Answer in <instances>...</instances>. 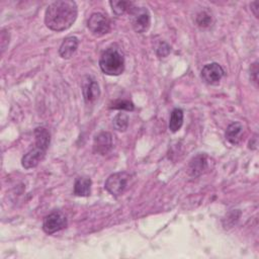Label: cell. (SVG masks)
Here are the masks:
<instances>
[{
    "instance_id": "1",
    "label": "cell",
    "mask_w": 259,
    "mask_h": 259,
    "mask_svg": "<svg viewBox=\"0 0 259 259\" xmlns=\"http://www.w3.org/2000/svg\"><path fill=\"white\" fill-rule=\"evenodd\" d=\"M77 14V5L72 0H58L47 8L45 23L54 32H63L72 27Z\"/></svg>"
},
{
    "instance_id": "2",
    "label": "cell",
    "mask_w": 259,
    "mask_h": 259,
    "mask_svg": "<svg viewBox=\"0 0 259 259\" xmlns=\"http://www.w3.org/2000/svg\"><path fill=\"white\" fill-rule=\"evenodd\" d=\"M102 71L109 76H119L125 70V58L120 48L111 46L107 48L100 59Z\"/></svg>"
},
{
    "instance_id": "3",
    "label": "cell",
    "mask_w": 259,
    "mask_h": 259,
    "mask_svg": "<svg viewBox=\"0 0 259 259\" xmlns=\"http://www.w3.org/2000/svg\"><path fill=\"white\" fill-rule=\"evenodd\" d=\"M129 174L125 171L123 172H116L108 176L104 183V188L105 190L114 198H117L122 196L126 188L128 186L129 182Z\"/></svg>"
},
{
    "instance_id": "4",
    "label": "cell",
    "mask_w": 259,
    "mask_h": 259,
    "mask_svg": "<svg viewBox=\"0 0 259 259\" xmlns=\"http://www.w3.org/2000/svg\"><path fill=\"white\" fill-rule=\"evenodd\" d=\"M131 22L134 31L138 34L147 32L151 25V15L145 7H134L130 11Z\"/></svg>"
},
{
    "instance_id": "5",
    "label": "cell",
    "mask_w": 259,
    "mask_h": 259,
    "mask_svg": "<svg viewBox=\"0 0 259 259\" xmlns=\"http://www.w3.org/2000/svg\"><path fill=\"white\" fill-rule=\"evenodd\" d=\"M89 32L96 37H103L109 33L110 21L106 15L102 12L92 13L87 21Z\"/></svg>"
},
{
    "instance_id": "6",
    "label": "cell",
    "mask_w": 259,
    "mask_h": 259,
    "mask_svg": "<svg viewBox=\"0 0 259 259\" xmlns=\"http://www.w3.org/2000/svg\"><path fill=\"white\" fill-rule=\"evenodd\" d=\"M67 227V218L61 211H55L47 216L43 222V230L45 233L52 235Z\"/></svg>"
},
{
    "instance_id": "7",
    "label": "cell",
    "mask_w": 259,
    "mask_h": 259,
    "mask_svg": "<svg viewBox=\"0 0 259 259\" xmlns=\"http://www.w3.org/2000/svg\"><path fill=\"white\" fill-rule=\"evenodd\" d=\"M82 94L87 105L96 103L101 97V89L98 81L92 76H85L82 80Z\"/></svg>"
},
{
    "instance_id": "8",
    "label": "cell",
    "mask_w": 259,
    "mask_h": 259,
    "mask_svg": "<svg viewBox=\"0 0 259 259\" xmlns=\"http://www.w3.org/2000/svg\"><path fill=\"white\" fill-rule=\"evenodd\" d=\"M224 75V69L218 63L207 64L202 70V79L209 85H217Z\"/></svg>"
},
{
    "instance_id": "9",
    "label": "cell",
    "mask_w": 259,
    "mask_h": 259,
    "mask_svg": "<svg viewBox=\"0 0 259 259\" xmlns=\"http://www.w3.org/2000/svg\"><path fill=\"white\" fill-rule=\"evenodd\" d=\"M112 148V137L108 132H102L93 141V151L100 155H106Z\"/></svg>"
},
{
    "instance_id": "10",
    "label": "cell",
    "mask_w": 259,
    "mask_h": 259,
    "mask_svg": "<svg viewBox=\"0 0 259 259\" xmlns=\"http://www.w3.org/2000/svg\"><path fill=\"white\" fill-rule=\"evenodd\" d=\"M47 150L35 145V148L28 152L21 159L22 166L26 169L35 168L39 165V163L45 158Z\"/></svg>"
},
{
    "instance_id": "11",
    "label": "cell",
    "mask_w": 259,
    "mask_h": 259,
    "mask_svg": "<svg viewBox=\"0 0 259 259\" xmlns=\"http://www.w3.org/2000/svg\"><path fill=\"white\" fill-rule=\"evenodd\" d=\"M79 41L76 37H68L66 38L62 45L60 46L59 54L63 59H70L73 57V55L76 53L78 49Z\"/></svg>"
},
{
    "instance_id": "12",
    "label": "cell",
    "mask_w": 259,
    "mask_h": 259,
    "mask_svg": "<svg viewBox=\"0 0 259 259\" xmlns=\"http://www.w3.org/2000/svg\"><path fill=\"white\" fill-rule=\"evenodd\" d=\"M91 179L88 177H77L74 183V195L77 197H88L91 193Z\"/></svg>"
},
{
    "instance_id": "13",
    "label": "cell",
    "mask_w": 259,
    "mask_h": 259,
    "mask_svg": "<svg viewBox=\"0 0 259 259\" xmlns=\"http://www.w3.org/2000/svg\"><path fill=\"white\" fill-rule=\"evenodd\" d=\"M243 132V127L240 123L231 124L226 131V139L233 145H236L240 142Z\"/></svg>"
},
{
    "instance_id": "14",
    "label": "cell",
    "mask_w": 259,
    "mask_h": 259,
    "mask_svg": "<svg viewBox=\"0 0 259 259\" xmlns=\"http://www.w3.org/2000/svg\"><path fill=\"white\" fill-rule=\"evenodd\" d=\"M35 138H36V144L37 146L45 149V150H48L49 145H50V133L48 132V130L45 129V128H37L35 130Z\"/></svg>"
},
{
    "instance_id": "15",
    "label": "cell",
    "mask_w": 259,
    "mask_h": 259,
    "mask_svg": "<svg viewBox=\"0 0 259 259\" xmlns=\"http://www.w3.org/2000/svg\"><path fill=\"white\" fill-rule=\"evenodd\" d=\"M183 125V111L180 108H175L172 110L170 120H169V130L172 133L178 132Z\"/></svg>"
},
{
    "instance_id": "16",
    "label": "cell",
    "mask_w": 259,
    "mask_h": 259,
    "mask_svg": "<svg viewBox=\"0 0 259 259\" xmlns=\"http://www.w3.org/2000/svg\"><path fill=\"white\" fill-rule=\"evenodd\" d=\"M109 4L111 6L113 13L117 16L123 15L126 12L130 13L132 8L135 7L134 3L131 1H115V0H113V1L109 2Z\"/></svg>"
},
{
    "instance_id": "17",
    "label": "cell",
    "mask_w": 259,
    "mask_h": 259,
    "mask_svg": "<svg viewBox=\"0 0 259 259\" xmlns=\"http://www.w3.org/2000/svg\"><path fill=\"white\" fill-rule=\"evenodd\" d=\"M207 168V160L206 157L203 155L196 157L192 163H191V172L193 173L194 176H199L200 174H202V172L204 171V169Z\"/></svg>"
},
{
    "instance_id": "18",
    "label": "cell",
    "mask_w": 259,
    "mask_h": 259,
    "mask_svg": "<svg viewBox=\"0 0 259 259\" xmlns=\"http://www.w3.org/2000/svg\"><path fill=\"white\" fill-rule=\"evenodd\" d=\"M112 125H113V128L116 131L125 132L128 129V127H129V116L126 113H124V112L117 113L114 116Z\"/></svg>"
},
{
    "instance_id": "19",
    "label": "cell",
    "mask_w": 259,
    "mask_h": 259,
    "mask_svg": "<svg viewBox=\"0 0 259 259\" xmlns=\"http://www.w3.org/2000/svg\"><path fill=\"white\" fill-rule=\"evenodd\" d=\"M109 108H113V109H122V110H128V111H132L135 108V105L132 102L130 101H125V100H119V101H115L113 102Z\"/></svg>"
},
{
    "instance_id": "20",
    "label": "cell",
    "mask_w": 259,
    "mask_h": 259,
    "mask_svg": "<svg viewBox=\"0 0 259 259\" xmlns=\"http://www.w3.org/2000/svg\"><path fill=\"white\" fill-rule=\"evenodd\" d=\"M170 51H171L170 46L165 42H162L158 46V48L156 50V54L159 58H165L169 55Z\"/></svg>"
},
{
    "instance_id": "21",
    "label": "cell",
    "mask_w": 259,
    "mask_h": 259,
    "mask_svg": "<svg viewBox=\"0 0 259 259\" xmlns=\"http://www.w3.org/2000/svg\"><path fill=\"white\" fill-rule=\"evenodd\" d=\"M197 21H198V25L202 28H206V27H208L210 25L211 22V17L208 13L207 12H202L199 14L198 18H197Z\"/></svg>"
},
{
    "instance_id": "22",
    "label": "cell",
    "mask_w": 259,
    "mask_h": 259,
    "mask_svg": "<svg viewBox=\"0 0 259 259\" xmlns=\"http://www.w3.org/2000/svg\"><path fill=\"white\" fill-rule=\"evenodd\" d=\"M250 72H251V78H252L253 82L257 85V83H258V77H257V75H258V63L257 62L252 64V66L250 68Z\"/></svg>"
},
{
    "instance_id": "23",
    "label": "cell",
    "mask_w": 259,
    "mask_h": 259,
    "mask_svg": "<svg viewBox=\"0 0 259 259\" xmlns=\"http://www.w3.org/2000/svg\"><path fill=\"white\" fill-rule=\"evenodd\" d=\"M258 6H259L258 1H254V2L251 3V10L256 17H258Z\"/></svg>"
}]
</instances>
